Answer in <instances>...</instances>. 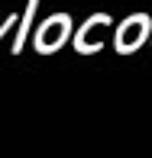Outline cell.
Returning <instances> with one entry per match:
<instances>
[{"label": "cell", "mask_w": 152, "mask_h": 158, "mask_svg": "<svg viewBox=\"0 0 152 158\" xmlns=\"http://www.w3.org/2000/svg\"><path fill=\"white\" fill-rule=\"evenodd\" d=\"M139 26H142V23H139V19H136V23H133V26H129V29H126V35H123V42H126V45H133V42L139 39V35H136V32H139Z\"/></svg>", "instance_id": "1"}]
</instances>
